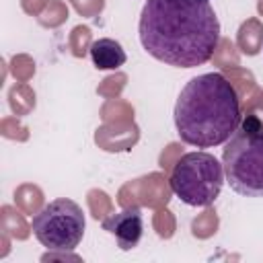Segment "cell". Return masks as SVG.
<instances>
[{"label": "cell", "mask_w": 263, "mask_h": 263, "mask_svg": "<svg viewBox=\"0 0 263 263\" xmlns=\"http://www.w3.org/2000/svg\"><path fill=\"white\" fill-rule=\"evenodd\" d=\"M224 164L210 152H187L171 173L173 193L191 208L212 205L224 185Z\"/></svg>", "instance_id": "4"}, {"label": "cell", "mask_w": 263, "mask_h": 263, "mask_svg": "<svg viewBox=\"0 0 263 263\" xmlns=\"http://www.w3.org/2000/svg\"><path fill=\"white\" fill-rule=\"evenodd\" d=\"M84 228L86 218L82 208L68 197H58L45 203L33 216V234L47 251H74L84 236Z\"/></svg>", "instance_id": "5"}, {"label": "cell", "mask_w": 263, "mask_h": 263, "mask_svg": "<svg viewBox=\"0 0 263 263\" xmlns=\"http://www.w3.org/2000/svg\"><path fill=\"white\" fill-rule=\"evenodd\" d=\"M205 2H210V0H205Z\"/></svg>", "instance_id": "8"}, {"label": "cell", "mask_w": 263, "mask_h": 263, "mask_svg": "<svg viewBox=\"0 0 263 263\" xmlns=\"http://www.w3.org/2000/svg\"><path fill=\"white\" fill-rule=\"evenodd\" d=\"M103 228L115 236L121 251H132L144 236V216L140 208H125L111 218L103 220Z\"/></svg>", "instance_id": "6"}, {"label": "cell", "mask_w": 263, "mask_h": 263, "mask_svg": "<svg viewBox=\"0 0 263 263\" xmlns=\"http://www.w3.org/2000/svg\"><path fill=\"white\" fill-rule=\"evenodd\" d=\"M173 117L179 138L195 148L226 144L242 121L238 95L220 72L193 76L181 88Z\"/></svg>", "instance_id": "2"}, {"label": "cell", "mask_w": 263, "mask_h": 263, "mask_svg": "<svg viewBox=\"0 0 263 263\" xmlns=\"http://www.w3.org/2000/svg\"><path fill=\"white\" fill-rule=\"evenodd\" d=\"M88 51H90V60H92L95 68H99V70H117L127 60L121 43L115 39H109V37L92 41Z\"/></svg>", "instance_id": "7"}, {"label": "cell", "mask_w": 263, "mask_h": 263, "mask_svg": "<svg viewBox=\"0 0 263 263\" xmlns=\"http://www.w3.org/2000/svg\"><path fill=\"white\" fill-rule=\"evenodd\" d=\"M138 35L154 60L195 68L212 60L220 43V21L205 0H146Z\"/></svg>", "instance_id": "1"}, {"label": "cell", "mask_w": 263, "mask_h": 263, "mask_svg": "<svg viewBox=\"0 0 263 263\" xmlns=\"http://www.w3.org/2000/svg\"><path fill=\"white\" fill-rule=\"evenodd\" d=\"M230 189L242 197H263V121L249 115L226 140L222 152Z\"/></svg>", "instance_id": "3"}]
</instances>
